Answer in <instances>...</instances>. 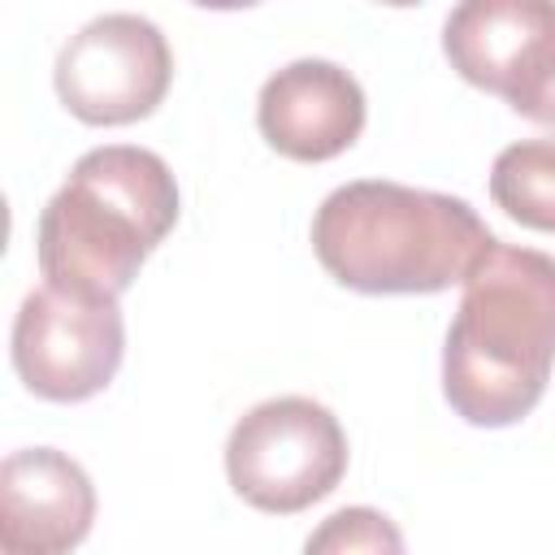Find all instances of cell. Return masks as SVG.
Listing matches in <instances>:
<instances>
[{"mask_svg": "<svg viewBox=\"0 0 555 555\" xmlns=\"http://www.w3.org/2000/svg\"><path fill=\"white\" fill-rule=\"evenodd\" d=\"M555 369V256L490 243L464 278L442 343V395L477 429H507L538 408Z\"/></svg>", "mask_w": 555, "mask_h": 555, "instance_id": "6da1fadb", "label": "cell"}, {"mask_svg": "<svg viewBox=\"0 0 555 555\" xmlns=\"http://www.w3.org/2000/svg\"><path fill=\"white\" fill-rule=\"evenodd\" d=\"M490 243L468 199L386 178L334 186L312 217L321 269L360 295H438L464 282Z\"/></svg>", "mask_w": 555, "mask_h": 555, "instance_id": "7a4b0ae2", "label": "cell"}, {"mask_svg": "<svg viewBox=\"0 0 555 555\" xmlns=\"http://www.w3.org/2000/svg\"><path fill=\"white\" fill-rule=\"evenodd\" d=\"M178 221L169 165L134 143H104L74 160L35 225V260L52 286L117 299Z\"/></svg>", "mask_w": 555, "mask_h": 555, "instance_id": "3957f363", "label": "cell"}, {"mask_svg": "<svg viewBox=\"0 0 555 555\" xmlns=\"http://www.w3.org/2000/svg\"><path fill=\"white\" fill-rule=\"evenodd\" d=\"M347 473L338 416L308 395H278L247 408L225 438V477L243 503L295 516L321 503Z\"/></svg>", "mask_w": 555, "mask_h": 555, "instance_id": "277c9868", "label": "cell"}, {"mask_svg": "<svg viewBox=\"0 0 555 555\" xmlns=\"http://www.w3.org/2000/svg\"><path fill=\"white\" fill-rule=\"evenodd\" d=\"M13 369L35 399L82 403L100 395L126 356V325L117 299L78 295L43 282L13 317Z\"/></svg>", "mask_w": 555, "mask_h": 555, "instance_id": "5b68a950", "label": "cell"}, {"mask_svg": "<svg viewBox=\"0 0 555 555\" xmlns=\"http://www.w3.org/2000/svg\"><path fill=\"white\" fill-rule=\"evenodd\" d=\"M52 82L78 121L130 126L165 100L173 82V52L156 22L139 13H104L56 52Z\"/></svg>", "mask_w": 555, "mask_h": 555, "instance_id": "8992f818", "label": "cell"}, {"mask_svg": "<svg viewBox=\"0 0 555 555\" xmlns=\"http://www.w3.org/2000/svg\"><path fill=\"white\" fill-rule=\"evenodd\" d=\"M442 52L464 82L512 104L555 56V0H460Z\"/></svg>", "mask_w": 555, "mask_h": 555, "instance_id": "52a82bcc", "label": "cell"}, {"mask_svg": "<svg viewBox=\"0 0 555 555\" xmlns=\"http://www.w3.org/2000/svg\"><path fill=\"white\" fill-rule=\"evenodd\" d=\"M364 117L369 108L360 82L343 65L317 56L291 61L278 74H269L256 100L264 143L286 160L304 165L343 156L360 139Z\"/></svg>", "mask_w": 555, "mask_h": 555, "instance_id": "ba28073f", "label": "cell"}, {"mask_svg": "<svg viewBox=\"0 0 555 555\" xmlns=\"http://www.w3.org/2000/svg\"><path fill=\"white\" fill-rule=\"evenodd\" d=\"M95 520L87 468L56 447H22L0 464V546L9 555H65Z\"/></svg>", "mask_w": 555, "mask_h": 555, "instance_id": "9c48e42d", "label": "cell"}, {"mask_svg": "<svg viewBox=\"0 0 555 555\" xmlns=\"http://www.w3.org/2000/svg\"><path fill=\"white\" fill-rule=\"evenodd\" d=\"M490 199L525 230L555 234V139L507 143L490 165Z\"/></svg>", "mask_w": 555, "mask_h": 555, "instance_id": "30bf717a", "label": "cell"}, {"mask_svg": "<svg viewBox=\"0 0 555 555\" xmlns=\"http://www.w3.org/2000/svg\"><path fill=\"white\" fill-rule=\"evenodd\" d=\"M308 551H403L399 529L373 507H343L304 542Z\"/></svg>", "mask_w": 555, "mask_h": 555, "instance_id": "8fae6325", "label": "cell"}, {"mask_svg": "<svg viewBox=\"0 0 555 555\" xmlns=\"http://www.w3.org/2000/svg\"><path fill=\"white\" fill-rule=\"evenodd\" d=\"M512 113H520V117H529V121L555 130V56H551V65L512 100Z\"/></svg>", "mask_w": 555, "mask_h": 555, "instance_id": "7c38bea8", "label": "cell"}, {"mask_svg": "<svg viewBox=\"0 0 555 555\" xmlns=\"http://www.w3.org/2000/svg\"><path fill=\"white\" fill-rule=\"evenodd\" d=\"M191 4H199V9H251V4H260V0H191Z\"/></svg>", "mask_w": 555, "mask_h": 555, "instance_id": "4fadbf2b", "label": "cell"}, {"mask_svg": "<svg viewBox=\"0 0 555 555\" xmlns=\"http://www.w3.org/2000/svg\"><path fill=\"white\" fill-rule=\"evenodd\" d=\"M382 4H395V9H408V4H421V0H382Z\"/></svg>", "mask_w": 555, "mask_h": 555, "instance_id": "5bb4252c", "label": "cell"}]
</instances>
